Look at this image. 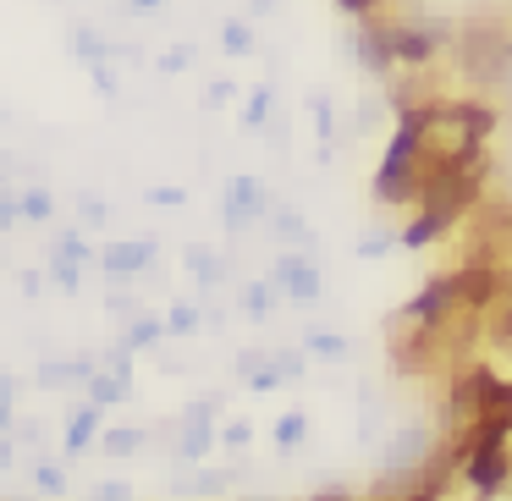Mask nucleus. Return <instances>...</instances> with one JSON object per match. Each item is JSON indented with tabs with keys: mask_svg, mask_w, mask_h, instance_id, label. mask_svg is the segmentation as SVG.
Masks as SVG:
<instances>
[{
	"mask_svg": "<svg viewBox=\"0 0 512 501\" xmlns=\"http://www.w3.org/2000/svg\"><path fill=\"white\" fill-rule=\"evenodd\" d=\"M270 232H276L281 243H292V248H309V243H314L309 221H303L298 210H276V221H270Z\"/></svg>",
	"mask_w": 512,
	"mask_h": 501,
	"instance_id": "obj_10",
	"label": "nucleus"
},
{
	"mask_svg": "<svg viewBox=\"0 0 512 501\" xmlns=\"http://www.w3.org/2000/svg\"><path fill=\"white\" fill-rule=\"evenodd\" d=\"M17 221H23V204H17V193L0 188V232H12Z\"/></svg>",
	"mask_w": 512,
	"mask_h": 501,
	"instance_id": "obj_27",
	"label": "nucleus"
},
{
	"mask_svg": "<svg viewBox=\"0 0 512 501\" xmlns=\"http://www.w3.org/2000/svg\"><path fill=\"white\" fill-rule=\"evenodd\" d=\"M50 276H56V287H61V292H72V287H78V259L50 254Z\"/></svg>",
	"mask_w": 512,
	"mask_h": 501,
	"instance_id": "obj_22",
	"label": "nucleus"
},
{
	"mask_svg": "<svg viewBox=\"0 0 512 501\" xmlns=\"http://www.w3.org/2000/svg\"><path fill=\"white\" fill-rule=\"evenodd\" d=\"M188 265H193L199 281H221V259H215L210 248H188Z\"/></svg>",
	"mask_w": 512,
	"mask_h": 501,
	"instance_id": "obj_18",
	"label": "nucleus"
},
{
	"mask_svg": "<svg viewBox=\"0 0 512 501\" xmlns=\"http://www.w3.org/2000/svg\"><path fill=\"white\" fill-rule=\"evenodd\" d=\"M237 100V83H226V78H215L210 89H204V105H210V111H221V105H232Z\"/></svg>",
	"mask_w": 512,
	"mask_h": 501,
	"instance_id": "obj_24",
	"label": "nucleus"
},
{
	"mask_svg": "<svg viewBox=\"0 0 512 501\" xmlns=\"http://www.w3.org/2000/svg\"><path fill=\"white\" fill-rule=\"evenodd\" d=\"M270 111H276V89H270V83H259V89L248 94V105H243V127H248V133H259V127L270 122Z\"/></svg>",
	"mask_w": 512,
	"mask_h": 501,
	"instance_id": "obj_11",
	"label": "nucleus"
},
{
	"mask_svg": "<svg viewBox=\"0 0 512 501\" xmlns=\"http://www.w3.org/2000/svg\"><path fill=\"white\" fill-rule=\"evenodd\" d=\"M270 303H276V287H270V281H254V287L243 292V309H248V320H265V314H270Z\"/></svg>",
	"mask_w": 512,
	"mask_h": 501,
	"instance_id": "obj_14",
	"label": "nucleus"
},
{
	"mask_svg": "<svg viewBox=\"0 0 512 501\" xmlns=\"http://www.w3.org/2000/svg\"><path fill=\"white\" fill-rule=\"evenodd\" d=\"M270 287H276V298L309 303V298H320V265H309L303 254H281L276 270H270Z\"/></svg>",
	"mask_w": 512,
	"mask_h": 501,
	"instance_id": "obj_6",
	"label": "nucleus"
},
{
	"mask_svg": "<svg viewBox=\"0 0 512 501\" xmlns=\"http://www.w3.org/2000/svg\"><path fill=\"white\" fill-rule=\"evenodd\" d=\"M468 485H474L479 496H490V490L507 485V435H490V430H479V435H474V457H468Z\"/></svg>",
	"mask_w": 512,
	"mask_h": 501,
	"instance_id": "obj_4",
	"label": "nucleus"
},
{
	"mask_svg": "<svg viewBox=\"0 0 512 501\" xmlns=\"http://www.w3.org/2000/svg\"><path fill=\"white\" fill-rule=\"evenodd\" d=\"M457 61L474 83H501L512 72V34H496V23L468 28L463 45H457Z\"/></svg>",
	"mask_w": 512,
	"mask_h": 501,
	"instance_id": "obj_2",
	"label": "nucleus"
},
{
	"mask_svg": "<svg viewBox=\"0 0 512 501\" xmlns=\"http://www.w3.org/2000/svg\"><path fill=\"white\" fill-rule=\"evenodd\" d=\"M39 490H56V496H61V490H67V474H61V468H39Z\"/></svg>",
	"mask_w": 512,
	"mask_h": 501,
	"instance_id": "obj_31",
	"label": "nucleus"
},
{
	"mask_svg": "<svg viewBox=\"0 0 512 501\" xmlns=\"http://www.w3.org/2000/svg\"><path fill=\"white\" fill-rule=\"evenodd\" d=\"M303 430H309V419H303V413H287V419L276 424V446H287V452H292V446L303 441Z\"/></svg>",
	"mask_w": 512,
	"mask_h": 501,
	"instance_id": "obj_20",
	"label": "nucleus"
},
{
	"mask_svg": "<svg viewBox=\"0 0 512 501\" xmlns=\"http://www.w3.org/2000/svg\"><path fill=\"white\" fill-rule=\"evenodd\" d=\"M248 12H254V17H270V12H276V0H248Z\"/></svg>",
	"mask_w": 512,
	"mask_h": 501,
	"instance_id": "obj_36",
	"label": "nucleus"
},
{
	"mask_svg": "<svg viewBox=\"0 0 512 501\" xmlns=\"http://www.w3.org/2000/svg\"><path fill=\"white\" fill-rule=\"evenodd\" d=\"M72 56H78L83 67H105V61H116V45L94 23H78L72 28Z\"/></svg>",
	"mask_w": 512,
	"mask_h": 501,
	"instance_id": "obj_8",
	"label": "nucleus"
},
{
	"mask_svg": "<svg viewBox=\"0 0 512 501\" xmlns=\"http://www.w3.org/2000/svg\"><path fill=\"white\" fill-rule=\"evenodd\" d=\"M336 6H342L347 17H375L380 12V0H336Z\"/></svg>",
	"mask_w": 512,
	"mask_h": 501,
	"instance_id": "obj_32",
	"label": "nucleus"
},
{
	"mask_svg": "<svg viewBox=\"0 0 512 501\" xmlns=\"http://www.w3.org/2000/svg\"><path fill=\"white\" fill-rule=\"evenodd\" d=\"M193 67V50H166L160 56V72H188Z\"/></svg>",
	"mask_w": 512,
	"mask_h": 501,
	"instance_id": "obj_29",
	"label": "nucleus"
},
{
	"mask_svg": "<svg viewBox=\"0 0 512 501\" xmlns=\"http://www.w3.org/2000/svg\"><path fill=\"white\" fill-rule=\"evenodd\" d=\"M12 463V441H0V468Z\"/></svg>",
	"mask_w": 512,
	"mask_h": 501,
	"instance_id": "obj_37",
	"label": "nucleus"
},
{
	"mask_svg": "<svg viewBox=\"0 0 512 501\" xmlns=\"http://www.w3.org/2000/svg\"><path fill=\"white\" fill-rule=\"evenodd\" d=\"M386 56H391V72H419L441 56V34L419 23H386Z\"/></svg>",
	"mask_w": 512,
	"mask_h": 501,
	"instance_id": "obj_3",
	"label": "nucleus"
},
{
	"mask_svg": "<svg viewBox=\"0 0 512 501\" xmlns=\"http://www.w3.org/2000/svg\"><path fill=\"white\" fill-rule=\"evenodd\" d=\"M94 501H127V485H105V490H94Z\"/></svg>",
	"mask_w": 512,
	"mask_h": 501,
	"instance_id": "obj_34",
	"label": "nucleus"
},
{
	"mask_svg": "<svg viewBox=\"0 0 512 501\" xmlns=\"http://www.w3.org/2000/svg\"><path fill=\"white\" fill-rule=\"evenodd\" d=\"M221 435H226V446H248V424H243V419H237V424H226Z\"/></svg>",
	"mask_w": 512,
	"mask_h": 501,
	"instance_id": "obj_33",
	"label": "nucleus"
},
{
	"mask_svg": "<svg viewBox=\"0 0 512 501\" xmlns=\"http://www.w3.org/2000/svg\"><path fill=\"white\" fill-rule=\"evenodd\" d=\"M89 83H94V94H100V100H122V83H116V67L111 61H105V67H89Z\"/></svg>",
	"mask_w": 512,
	"mask_h": 501,
	"instance_id": "obj_16",
	"label": "nucleus"
},
{
	"mask_svg": "<svg viewBox=\"0 0 512 501\" xmlns=\"http://www.w3.org/2000/svg\"><path fill=\"white\" fill-rule=\"evenodd\" d=\"M309 116H314L320 155H331V138H336V105H331V94H309Z\"/></svg>",
	"mask_w": 512,
	"mask_h": 501,
	"instance_id": "obj_9",
	"label": "nucleus"
},
{
	"mask_svg": "<svg viewBox=\"0 0 512 501\" xmlns=\"http://www.w3.org/2000/svg\"><path fill=\"white\" fill-rule=\"evenodd\" d=\"M386 111H391V105H386V94L364 100V105H358V127H364V133H369V127H380V116H386Z\"/></svg>",
	"mask_w": 512,
	"mask_h": 501,
	"instance_id": "obj_25",
	"label": "nucleus"
},
{
	"mask_svg": "<svg viewBox=\"0 0 512 501\" xmlns=\"http://www.w3.org/2000/svg\"><path fill=\"white\" fill-rule=\"evenodd\" d=\"M17 204H23V221H50V210H56V199H50L45 188H28V193H17Z\"/></svg>",
	"mask_w": 512,
	"mask_h": 501,
	"instance_id": "obj_13",
	"label": "nucleus"
},
{
	"mask_svg": "<svg viewBox=\"0 0 512 501\" xmlns=\"http://www.w3.org/2000/svg\"><path fill=\"white\" fill-rule=\"evenodd\" d=\"M0 122H6V105H0Z\"/></svg>",
	"mask_w": 512,
	"mask_h": 501,
	"instance_id": "obj_40",
	"label": "nucleus"
},
{
	"mask_svg": "<svg viewBox=\"0 0 512 501\" xmlns=\"http://www.w3.org/2000/svg\"><path fill=\"white\" fill-rule=\"evenodd\" d=\"M0 188H6V166H0Z\"/></svg>",
	"mask_w": 512,
	"mask_h": 501,
	"instance_id": "obj_39",
	"label": "nucleus"
},
{
	"mask_svg": "<svg viewBox=\"0 0 512 501\" xmlns=\"http://www.w3.org/2000/svg\"><path fill=\"white\" fill-rule=\"evenodd\" d=\"M144 199L149 204H166V210H171V204H188V193H182V188H149Z\"/></svg>",
	"mask_w": 512,
	"mask_h": 501,
	"instance_id": "obj_30",
	"label": "nucleus"
},
{
	"mask_svg": "<svg viewBox=\"0 0 512 501\" xmlns=\"http://www.w3.org/2000/svg\"><path fill=\"white\" fill-rule=\"evenodd\" d=\"M320 501H347V496H320Z\"/></svg>",
	"mask_w": 512,
	"mask_h": 501,
	"instance_id": "obj_38",
	"label": "nucleus"
},
{
	"mask_svg": "<svg viewBox=\"0 0 512 501\" xmlns=\"http://www.w3.org/2000/svg\"><path fill=\"white\" fill-rule=\"evenodd\" d=\"M127 12L144 17V12H160V0H127Z\"/></svg>",
	"mask_w": 512,
	"mask_h": 501,
	"instance_id": "obj_35",
	"label": "nucleus"
},
{
	"mask_svg": "<svg viewBox=\"0 0 512 501\" xmlns=\"http://www.w3.org/2000/svg\"><path fill=\"white\" fill-rule=\"evenodd\" d=\"M397 248V232H364L358 237V254L364 259H380V254H391Z\"/></svg>",
	"mask_w": 512,
	"mask_h": 501,
	"instance_id": "obj_19",
	"label": "nucleus"
},
{
	"mask_svg": "<svg viewBox=\"0 0 512 501\" xmlns=\"http://www.w3.org/2000/svg\"><path fill=\"white\" fill-rule=\"evenodd\" d=\"M386 105L397 111V127H391V144L380 155L375 171V199L380 204H408L419 193V133H424V100H402V94L386 89Z\"/></svg>",
	"mask_w": 512,
	"mask_h": 501,
	"instance_id": "obj_1",
	"label": "nucleus"
},
{
	"mask_svg": "<svg viewBox=\"0 0 512 501\" xmlns=\"http://www.w3.org/2000/svg\"><path fill=\"white\" fill-rule=\"evenodd\" d=\"M78 215H83L78 226H89V232H94V226H105V221H111V204H105V199H94V193H83V199H78Z\"/></svg>",
	"mask_w": 512,
	"mask_h": 501,
	"instance_id": "obj_17",
	"label": "nucleus"
},
{
	"mask_svg": "<svg viewBox=\"0 0 512 501\" xmlns=\"http://www.w3.org/2000/svg\"><path fill=\"white\" fill-rule=\"evenodd\" d=\"M94 424H100V408H83L78 419H72V430H67V446H72V452H83V446L94 441Z\"/></svg>",
	"mask_w": 512,
	"mask_h": 501,
	"instance_id": "obj_15",
	"label": "nucleus"
},
{
	"mask_svg": "<svg viewBox=\"0 0 512 501\" xmlns=\"http://www.w3.org/2000/svg\"><path fill=\"white\" fill-rule=\"evenodd\" d=\"M221 50L226 56H254V28H248L243 17H232V23L221 28Z\"/></svg>",
	"mask_w": 512,
	"mask_h": 501,
	"instance_id": "obj_12",
	"label": "nucleus"
},
{
	"mask_svg": "<svg viewBox=\"0 0 512 501\" xmlns=\"http://www.w3.org/2000/svg\"><path fill=\"white\" fill-rule=\"evenodd\" d=\"M100 265L111 270V276H138L144 265H155V243H105Z\"/></svg>",
	"mask_w": 512,
	"mask_h": 501,
	"instance_id": "obj_7",
	"label": "nucleus"
},
{
	"mask_svg": "<svg viewBox=\"0 0 512 501\" xmlns=\"http://www.w3.org/2000/svg\"><path fill=\"white\" fill-rule=\"evenodd\" d=\"M309 353H320V358H347V342H342V336H331V331H309Z\"/></svg>",
	"mask_w": 512,
	"mask_h": 501,
	"instance_id": "obj_21",
	"label": "nucleus"
},
{
	"mask_svg": "<svg viewBox=\"0 0 512 501\" xmlns=\"http://www.w3.org/2000/svg\"><path fill=\"white\" fill-rule=\"evenodd\" d=\"M259 215H270V193L259 177H232V188H226V204H221V221L226 232H243V226H254Z\"/></svg>",
	"mask_w": 512,
	"mask_h": 501,
	"instance_id": "obj_5",
	"label": "nucleus"
},
{
	"mask_svg": "<svg viewBox=\"0 0 512 501\" xmlns=\"http://www.w3.org/2000/svg\"><path fill=\"white\" fill-rule=\"evenodd\" d=\"M166 325H171V331H193V325H199V309H193V303H177Z\"/></svg>",
	"mask_w": 512,
	"mask_h": 501,
	"instance_id": "obj_28",
	"label": "nucleus"
},
{
	"mask_svg": "<svg viewBox=\"0 0 512 501\" xmlns=\"http://www.w3.org/2000/svg\"><path fill=\"white\" fill-rule=\"evenodd\" d=\"M160 331H166L160 320H138L133 331H127V347H149V342H160Z\"/></svg>",
	"mask_w": 512,
	"mask_h": 501,
	"instance_id": "obj_26",
	"label": "nucleus"
},
{
	"mask_svg": "<svg viewBox=\"0 0 512 501\" xmlns=\"http://www.w3.org/2000/svg\"><path fill=\"white\" fill-rule=\"evenodd\" d=\"M138 441H144L138 430H111V435H105V452H111V457H127V452H138Z\"/></svg>",
	"mask_w": 512,
	"mask_h": 501,
	"instance_id": "obj_23",
	"label": "nucleus"
}]
</instances>
